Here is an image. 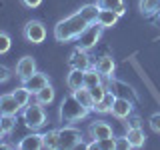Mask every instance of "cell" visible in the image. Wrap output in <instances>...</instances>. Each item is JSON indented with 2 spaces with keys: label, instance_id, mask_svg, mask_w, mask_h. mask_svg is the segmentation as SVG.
I'll list each match as a JSON object with an SVG mask.
<instances>
[{
  "label": "cell",
  "instance_id": "obj_21",
  "mask_svg": "<svg viewBox=\"0 0 160 150\" xmlns=\"http://www.w3.org/2000/svg\"><path fill=\"white\" fill-rule=\"evenodd\" d=\"M74 96H76V100L82 106H86L88 110H94V98H92V94H90V90L84 86V88H78V90H74Z\"/></svg>",
  "mask_w": 160,
  "mask_h": 150
},
{
  "label": "cell",
  "instance_id": "obj_31",
  "mask_svg": "<svg viewBox=\"0 0 160 150\" xmlns=\"http://www.w3.org/2000/svg\"><path fill=\"white\" fill-rule=\"evenodd\" d=\"M98 148L100 150H114L116 148V138L110 136V138H102V140H96Z\"/></svg>",
  "mask_w": 160,
  "mask_h": 150
},
{
  "label": "cell",
  "instance_id": "obj_30",
  "mask_svg": "<svg viewBox=\"0 0 160 150\" xmlns=\"http://www.w3.org/2000/svg\"><path fill=\"white\" fill-rule=\"evenodd\" d=\"M10 48H12V40H10V36L6 32L0 30V54H6Z\"/></svg>",
  "mask_w": 160,
  "mask_h": 150
},
{
  "label": "cell",
  "instance_id": "obj_12",
  "mask_svg": "<svg viewBox=\"0 0 160 150\" xmlns=\"http://www.w3.org/2000/svg\"><path fill=\"white\" fill-rule=\"evenodd\" d=\"M22 84H24V86H26V88H28L32 94H36L38 90H42L44 86H48V84H50V80H48V76H46L44 72H38V70H36V72H34L30 78H26Z\"/></svg>",
  "mask_w": 160,
  "mask_h": 150
},
{
  "label": "cell",
  "instance_id": "obj_33",
  "mask_svg": "<svg viewBox=\"0 0 160 150\" xmlns=\"http://www.w3.org/2000/svg\"><path fill=\"white\" fill-rule=\"evenodd\" d=\"M116 148L118 150H128V148H132V146H130V142H128L126 136H120V138H116Z\"/></svg>",
  "mask_w": 160,
  "mask_h": 150
},
{
  "label": "cell",
  "instance_id": "obj_36",
  "mask_svg": "<svg viewBox=\"0 0 160 150\" xmlns=\"http://www.w3.org/2000/svg\"><path fill=\"white\" fill-rule=\"evenodd\" d=\"M114 12H116L118 16H124V14H126V6H124V4H120V6L114 10Z\"/></svg>",
  "mask_w": 160,
  "mask_h": 150
},
{
  "label": "cell",
  "instance_id": "obj_18",
  "mask_svg": "<svg viewBox=\"0 0 160 150\" xmlns=\"http://www.w3.org/2000/svg\"><path fill=\"white\" fill-rule=\"evenodd\" d=\"M118 14L114 12V10H102L100 8V12H98V20L96 22L100 24L102 28H112V26H116V22H118Z\"/></svg>",
  "mask_w": 160,
  "mask_h": 150
},
{
  "label": "cell",
  "instance_id": "obj_17",
  "mask_svg": "<svg viewBox=\"0 0 160 150\" xmlns=\"http://www.w3.org/2000/svg\"><path fill=\"white\" fill-rule=\"evenodd\" d=\"M66 86L72 90H78V88H84V70L80 68H70L68 76H66Z\"/></svg>",
  "mask_w": 160,
  "mask_h": 150
},
{
  "label": "cell",
  "instance_id": "obj_15",
  "mask_svg": "<svg viewBox=\"0 0 160 150\" xmlns=\"http://www.w3.org/2000/svg\"><path fill=\"white\" fill-rule=\"evenodd\" d=\"M94 68L98 70L102 76H114V70H116V62H114L112 56H100L96 60V64H94Z\"/></svg>",
  "mask_w": 160,
  "mask_h": 150
},
{
  "label": "cell",
  "instance_id": "obj_26",
  "mask_svg": "<svg viewBox=\"0 0 160 150\" xmlns=\"http://www.w3.org/2000/svg\"><path fill=\"white\" fill-rule=\"evenodd\" d=\"M0 126L6 134H10L14 128H16V116L12 114H0Z\"/></svg>",
  "mask_w": 160,
  "mask_h": 150
},
{
  "label": "cell",
  "instance_id": "obj_27",
  "mask_svg": "<svg viewBox=\"0 0 160 150\" xmlns=\"http://www.w3.org/2000/svg\"><path fill=\"white\" fill-rule=\"evenodd\" d=\"M42 136H44V148L46 150L58 148V130H50V132L42 134Z\"/></svg>",
  "mask_w": 160,
  "mask_h": 150
},
{
  "label": "cell",
  "instance_id": "obj_22",
  "mask_svg": "<svg viewBox=\"0 0 160 150\" xmlns=\"http://www.w3.org/2000/svg\"><path fill=\"white\" fill-rule=\"evenodd\" d=\"M96 84H102V74H100L94 66L84 70V86L92 88V86H96Z\"/></svg>",
  "mask_w": 160,
  "mask_h": 150
},
{
  "label": "cell",
  "instance_id": "obj_4",
  "mask_svg": "<svg viewBox=\"0 0 160 150\" xmlns=\"http://www.w3.org/2000/svg\"><path fill=\"white\" fill-rule=\"evenodd\" d=\"M102 26H100L98 22H94V24H88L86 28L82 30V34L76 38V48L80 50H90V48H94L98 44V40L100 36H102Z\"/></svg>",
  "mask_w": 160,
  "mask_h": 150
},
{
  "label": "cell",
  "instance_id": "obj_6",
  "mask_svg": "<svg viewBox=\"0 0 160 150\" xmlns=\"http://www.w3.org/2000/svg\"><path fill=\"white\" fill-rule=\"evenodd\" d=\"M24 38L30 44L44 42V38H46V26L40 20H30V22H26V26H24Z\"/></svg>",
  "mask_w": 160,
  "mask_h": 150
},
{
  "label": "cell",
  "instance_id": "obj_24",
  "mask_svg": "<svg viewBox=\"0 0 160 150\" xmlns=\"http://www.w3.org/2000/svg\"><path fill=\"white\" fill-rule=\"evenodd\" d=\"M12 94H14V98L18 100V104H20L22 108L30 104V96H32V92H30V90L24 86V84H22V86H18V88H14Z\"/></svg>",
  "mask_w": 160,
  "mask_h": 150
},
{
  "label": "cell",
  "instance_id": "obj_3",
  "mask_svg": "<svg viewBox=\"0 0 160 150\" xmlns=\"http://www.w3.org/2000/svg\"><path fill=\"white\" fill-rule=\"evenodd\" d=\"M22 118H24V124H26L30 130L42 128L44 124H46V112H44V106L40 102H34V104L24 106Z\"/></svg>",
  "mask_w": 160,
  "mask_h": 150
},
{
  "label": "cell",
  "instance_id": "obj_16",
  "mask_svg": "<svg viewBox=\"0 0 160 150\" xmlns=\"http://www.w3.org/2000/svg\"><path fill=\"white\" fill-rule=\"evenodd\" d=\"M126 138L132 148H142L144 142H146V134H144V130L140 126H130L126 132Z\"/></svg>",
  "mask_w": 160,
  "mask_h": 150
},
{
  "label": "cell",
  "instance_id": "obj_7",
  "mask_svg": "<svg viewBox=\"0 0 160 150\" xmlns=\"http://www.w3.org/2000/svg\"><path fill=\"white\" fill-rule=\"evenodd\" d=\"M132 100L130 98H124V96H116L114 98V104H112V110H110V114H112L114 118L118 120H124L128 118L130 114H132Z\"/></svg>",
  "mask_w": 160,
  "mask_h": 150
},
{
  "label": "cell",
  "instance_id": "obj_20",
  "mask_svg": "<svg viewBox=\"0 0 160 150\" xmlns=\"http://www.w3.org/2000/svg\"><path fill=\"white\" fill-rule=\"evenodd\" d=\"M80 16H82L84 20H86L88 24H94L98 20V12H100V6L98 4H84L82 8L78 10Z\"/></svg>",
  "mask_w": 160,
  "mask_h": 150
},
{
  "label": "cell",
  "instance_id": "obj_9",
  "mask_svg": "<svg viewBox=\"0 0 160 150\" xmlns=\"http://www.w3.org/2000/svg\"><path fill=\"white\" fill-rule=\"evenodd\" d=\"M70 68H80V70H88L92 68V60L88 56V50H80L76 48L72 54H70Z\"/></svg>",
  "mask_w": 160,
  "mask_h": 150
},
{
  "label": "cell",
  "instance_id": "obj_5",
  "mask_svg": "<svg viewBox=\"0 0 160 150\" xmlns=\"http://www.w3.org/2000/svg\"><path fill=\"white\" fill-rule=\"evenodd\" d=\"M82 146V132L74 126H64L58 130V148L72 150Z\"/></svg>",
  "mask_w": 160,
  "mask_h": 150
},
{
  "label": "cell",
  "instance_id": "obj_34",
  "mask_svg": "<svg viewBox=\"0 0 160 150\" xmlns=\"http://www.w3.org/2000/svg\"><path fill=\"white\" fill-rule=\"evenodd\" d=\"M10 76H12V74H10V68L8 66H0V82H6Z\"/></svg>",
  "mask_w": 160,
  "mask_h": 150
},
{
  "label": "cell",
  "instance_id": "obj_37",
  "mask_svg": "<svg viewBox=\"0 0 160 150\" xmlns=\"http://www.w3.org/2000/svg\"><path fill=\"white\" fill-rule=\"evenodd\" d=\"M130 126H140V118H134V120H132V124H130Z\"/></svg>",
  "mask_w": 160,
  "mask_h": 150
},
{
  "label": "cell",
  "instance_id": "obj_29",
  "mask_svg": "<svg viewBox=\"0 0 160 150\" xmlns=\"http://www.w3.org/2000/svg\"><path fill=\"white\" fill-rule=\"evenodd\" d=\"M96 4L102 10H116L120 4H124V0H96Z\"/></svg>",
  "mask_w": 160,
  "mask_h": 150
},
{
  "label": "cell",
  "instance_id": "obj_32",
  "mask_svg": "<svg viewBox=\"0 0 160 150\" xmlns=\"http://www.w3.org/2000/svg\"><path fill=\"white\" fill-rule=\"evenodd\" d=\"M148 124H150V128H152L156 134H160V112L152 114V116H150V120H148Z\"/></svg>",
  "mask_w": 160,
  "mask_h": 150
},
{
  "label": "cell",
  "instance_id": "obj_35",
  "mask_svg": "<svg viewBox=\"0 0 160 150\" xmlns=\"http://www.w3.org/2000/svg\"><path fill=\"white\" fill-rule=\"evenodd\" d=\"M22 4L26 8H38L40 4H42V0H22Z\"/></svg>",
  "mask_w": 160,
  "mask_h": 150
},
{
  "label": "cell",
  "instance_id": "obj_13",
  "mask_svg": "<svg viewBox=\"0 0 160 150\" xmlns=\"http://www.w3.org/2000/svg\"><path fill=\"white\" fill-rule=\"evenodd\" d=\"M20 110H22V106L18 104V100L14 98L12 92L0 96V114H12V116H16Z\"/></svg>",
  "mask_w": 160,
  "mask_h": 150
},
{
  "label": "cell",
  "instance_id": "obj_28",
  "mask_svg": "<svg viewBox=\"0 0 160 150\" xmlns=\"http://www.w3.org/2000/svg\"><path fill=\"white\" fill-rule=\"evenodd\" d=\"M88 90H90V94H92V98H94V104H96L98 100H102L104 94L108 92V86H104V84H96V86H92Z\"/></svg>",
  "mask_w": 160,
  "mask_h": 150
},
{
  "label": "cell",
  "instance_id": "obj_10",
  "mask_svg": "<svg viewBox=\"0 0 160 150\" xmlns=\"http://www.w3.org/2000/svg\"><path fill=\"white\" fill-rule=\"evenodd\" d=\"M108 88L112 90L116 96H124V98H130V100H136V92H134V88L130 86V84L126 82H120V80H116L114 76H110V84H108Z\"/></svg>",
  "mask_w": 160,
  "mask_h": 150
},
{
  "label": "cell",
  "instance_id": "obj_25",
  "mask_svg": "<svg viewBox=\"0 0 160 150\" xmlns=\"http://www.w3.org/2000/svg\"><path fill=\"white\" fill-rule=\"evenodd\" d=\"M52 100H54V88L50 86V84L36 92V102H40L42 106H48V104H52Z\"/></svg>",
  "mask_w": 160,
  "mask_h": 150
},
{
  "label": "cell",
  "instance_id": "obj_38",
  "mask_svg": "<svg viewBox=\"0 0 160 150\" xmlns=\"http://www.w3.org/2000/svg\"><path fill=\"white\" fill-rule=\"evenodd\" d=\"M4 134H6V132H4V130H2V126H0V140L4 138Z\"/></svg>",
  "mask_w": 160,
  "mask_h": 150
},
{
  "label": "cell",
  "instance_id": "obj_11",
  "mask_svg": "<svg viewBox=\"0 0 160 150\" xmlns=\"http://www.w3.org/2000/svg\"><path fill=\"white\" fill-rule=\"evenodd\" d=\"M88 132H90V138H92V140L110 138V136H112V126H110L108 122H104V120H96V122L90 124Z\"/></svg>",
  "mask_w": 160,
  "mask_h": 150
},
{
  "label": "cell",
  "instance_id": "obj_8",
  "mask_svg": "<svg viewBox=\"0 0 160 150\" xmlns=\"http://www.w3.org/2000/svg\"><path fill=\"white\" fill-rule=\"evenodd\" d=\"M34 72H36V60H34L32 56H22L16 62V76L22 80V82L26 78H30Z\"/></svg>",
  "mask_w": 160,
  "mask_h": 150
},
{
  "label": "cell",
  "instance_id": "obj_1",
  "mask_svg": "<svg viewBox=\"0 0 160 150\" xmlns=\"http://www.w3.org/2000/svg\"><path fill=\"white\" fill-rule=\"evenodd\" d=\"M86 26H88V22L80 16V12L70 14V16H66L64 20H60L56 26H54V38H56L58 42H70V40H76Z\"/></svg>",
  "mask_w": 160,
  "mask_h": 150
},
{
  "label": "cell",
  "instance_id": "obj_23",
  "mask_svg": "<svg viewBox=\"0 0 160 150\" xmlns=\"http://www.w3.org/2000/svg\"><path fill=\"white\" fill-rule=\"evenodd\" d=\"M138 8L144 16H154L160 10V0H140Z\"/></svg>",
  "mask_w": 160,
  "mask_h": 150
},
{
  "label": "cell",
  "instance_id": "obj_14",
  "mask_svg": "<svg viewBox=\"0 0 160 150\" xmlns=\"http://www.w3.org/2000/svg\"><path fill=\"white\" fill-rule=\"evenodd\" d=\"M18 148H22V150H40V148H44V136L38 134L36 130H32V134L24 136L18 142Z\"/></svg>",
  "mask_w": 160,
  "mask_h": 150
},
{
  "label": "cell",
  "instance_id": "obj_2",
  "mask_svg": "<svg viewBox=\"0 0 160 150\" xmlns=\"http://www.w3.org/2000/svg\"><path fill=\"white\" fill-rule=\"evenodd\" d=\"M90 110L86 106H82V104L76 100L74 94H68V96L62 98V102H60V122H66V124H72V122H78V120H84L88 116Z\"/></svg>",
  "mask_w": 160,
  "mask_h": 150
},
{
  "label": "cell",
  "instance_id": "obj_19",
  "mask_svg": "<svg viewBox=\"0 0 160 150\" xmlns=\"http://www.w3.org/2000/svg\"><path fill=\"white\" fill-rule=\"evenodd\" d=\"M114 98H116V94H114L112 90H108V92L104 94V98L98 100V102L94 104V110H96V112H100V114L110 112V110H112V104H114Z\"/></svg>",
  "mask_w": 160,
  "mask_h": 150
}]
</instances>
